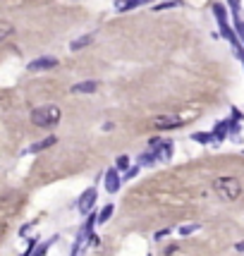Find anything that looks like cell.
Here are the masks:
<instances>
[{"label": "cell", "instance_id": "6da1fadb", "mask_svg": "<svg viewBox=\"0 0 244 256\" xmlns=\"http://www.w3.org/2000/svg\"><path fill=\"white\" fill-rule=\"evenodd\" d=\"M213 192L225 201H237L242 197V184L237 177H216L213 180Z\"/></svg>", "mask_w": 244, "mask_h": 256}, {"label": "cell", "instance_id": "7a4b0ae2", "mask_svg": "<svg viewBox=\"0 0 244 256\" xmlns=\"http://www.w3.org/2000/svg\"><path fill=\"white\" fill-rule=\"evenodd\" d=\"M60 117H62V110L57 108V106H41V108L31 110V122L43 129L55 127L57 122H60Z\"/></svg>", "mask_w": 244, "mask_h": 256}, {"label": "cell", "instance_id": "3957f363", "mask_svg": "<svg viewBox=\"0 0 244 256\" xmlns=\"http://www.w3.org/2000/svg\"><path fill=\"white\" fill-rule=\"evenodd\" d=\"M96 197H98L96 187H89V189L79 197V201H77V211H79L81 216H89L91 208H94V203H96Z\"/></svg>", "mask_w": 244, "mask_h": 256}, {"label": "cell", "instance_id": "277c9868", "mask_svg": "<svg viewBox=\"0 0 244 256\" xmlns=\"http://www.w3.org/2000/svg\"><path fill=\"white\" fill-rule=\"evenodd\" d=\"M151 148H153V153H156L158 161H168V158H172V151H175L172 142H161L158 137L151 139Z\"/></svg>", "mask_w": 244, "mask_h": 256}, {"label": "cell", "instance_id": "5b68a950", "mask_svg": "<svg viewBox=\"0 0 244 256\" xmlns=\"http://www.w3.org/2000/svg\"><path fill=\"white\" fill-rule=\"evenodd\" d=\"M153 125L158 129H172V127H182L185 120L177 117V115H158V117H153Z\"/></svg>", "mask_w": 244, "mask_h": 256}, {"label": "cell", "instance_id": "8992f818", "mask_svg": "<svg viewBox=\"0 0 244 256\" xmlns=\"http://www.w3.org/2000/svg\"><path fill=\"white\" fill-rule=\"evenodd\" d=\"M53 67H57V57H51V55L36 57V60L29 62V70L31 72H43V70H53Z\"/></svg>", "mask_w": 244, "mask_h": 256}, {"label": "cell", "instance_id": "52a82bcc", "mask_svg": "<svg viewBox=\"0 0 244 256\" xmlns=\"http://www.w3.org/2000/svg\"><path fill=\"white\" fill-rule=\"evenodd\" d=\"M120 184H122V177H120L117 168L113 165V168L106 172V189H108V194H115V192L120 189Z\"/></svg>", "mask_w": 244, "mask_h": 256}, {"label": "cell", "instance_id": "ba28073f", "mask_svg": "<svg viewBox=\"0 0 244 256\" xmlns=\"http://www.w3.org/2000/svg\"><path fill=\"white\" fill-rule=\"evenodd\" d=\"M98 86H101V84H98L96 79H86V82H79V84H75L70 91H72V93H96V91H98Z\"/></svg>", "mask_w": 244, "mask_h": 256}, {"label": "cell", "instance_id": "9c48e42d", "mask_svg": "<svg viewBox=\"0 0 244 256\" xmlns=\"http://www.w3.org/2000/svg\"><path fill=\"white\" fill-rule=\"evenodd\" d=\"M146 2H153V0H117L115 7H117L120 12H130V10L139 7V5H146Z\"/></svg>", "mask_w": 244, "mask_h": 256}, {"label": "cell", "instance_id": "30bf717a", "mask_svg": "<svg viewBox=\"0 0 244 256\" xmlns=\"http://www.w3.org/2000/svg\"><path fill=\"white\" fill-rule=\"evenodd\" d=\"M55 144H57V137H46L43 142H36V144H31V146H29V151H31V153H38V151H46V148L55 146Z\"/></svg>", "mask_w": 244, "mask_h": 256}, {"label": "cell", "instance_id": "8fae6325", "mask_svg": "<svg viewBox=\"0 0 244 256\" xmlns=\"http://www.w3.org/2000/svg\"><path fill=\"white\" fill-rule=\"evenodd\" d=\"M227 132H230V120H223V122H218V125H216V129H213L211 134H213V139L223 142V139L227 137Z\"/></svg>", "mask_w": 244, "mask_h": 256}, {"label": "cell", "instance_id": "7c38bea8", "mask_svg": "<svg viewBox=\"0 0 244 256\" xmlns=\"http://www.w3.org/2000/svg\"><path fill=\"white\" fill-rule=\"evenodd\" d=\"M91 41H94V34H86V36L75 38V41L70 43V51H81V48H86V46H89Z\"/></svg>", "mask_w": 244, "mask_h": 256}, {"label": "cell", "instance_id": "4fadbf2b", "mask_svg": "<svg viewBox=\"0 0 244 256\" xmlns=\"http://www.w3.org/2000/svg\"><path fill=\"white\" fill-rule=\"evenodd\" d=\"M213 15H216V19H218V27H225L227 24V12H225V7H223L220 2L213 5Z\"/></svg>", "mask_w": 244, "mask_h": 256}, {"label": "cell", "instance_id": "5bb4252c", "mask_svg": "<svg viewBox=\"0 0 244 256\" xmlns=\"http://www.w3.org/2000/svg\"><path fill=\"white\" fill-rule=\"evenodd\" d=\"M12 34H15V27H12L10 22H2V19H0V43L7 36H12Z\"/></svg>", "mask_w": 244, "mask_h": 256}, {"label": "cell", "instance_id": "9a60e30c", "mask_svg": "<svg viewBox=\"0 0 244 256\" xmlns=\"http://www.w3.org/2000/svg\"><path fill=\"white\" fill-rule=\"evenodd\" d=\"M113 211H115V206H113V203L103 206V211L98 213V218H96V223H108V220H110V216H113Z\"/></svg>", "mask_w": 244, "mask_h": 256}, {"label": "cell", "instance_id": "2e32d148", "mask_svg": "<svg viewBox=\"0 0 244 256\" xmlns=\"http://www.w3.org/2000/svg\"><path fill=\"white\" fill-rule=\"evenodd\" d=\"M182 5V0H165V2H161V5H153V10L156 12H161V10H170V7H180Z\"/></svg>", "mask_w": 244, "mask_h": 256}, {"label": "cell", "instance_id": "e0dca14e", "mask_svg": "<svg viewBox=\"0 0 244 256\" xmlns=\"http://www.w3.org/2000/svg\"><path fill=\"white\" fill-rule=\"evenodd\" d=\"M191 139L199 142V144H208V142L213 139V134H211V132H196V134H191Z\"/></svg>", "mask_w": 244, "mask_h": 256}, {"label": "cell", "instance_id": "ac0fdd59", "mask_svg": "<svg viewBox=\"0 0 244 256\" xmlns=\"http://www.w3.org/2000/svg\"><path fill=\"white\" fill-rule=\"evenodd\" d=\"M235 31L240 36V43H244V22L240 19V15H235Z\"/></svg>", "mask_w": 244, "mask_h": 256}, {"label": "cell", "instance_id": "d6986e66", "mask_svg": "<svg viewBox=\"0 0 244 256\" xmlns=\"http://www.w3.org/2000/svg\"><path fill=\"white\" fill-rule=\"evenodd\" d=\"M156 161H158V158H156V153H153V148H151V151H146V153L141 156V161H139V163H141V165H151V163H156Z\"/></svg>", "mask_w": 244, "mask_h": 256}, {"label": "cell", "instance_id": "ffe728a7", "mask_svg": "<svg viewBox=\"0 0 244 256\" xmlns=\"http://www.w3.org/2000/svg\"><path fill=\"white\" fill-rule=\"evenodd\" d=\"M196 230H199V225H196V223H191V225H182V228H180V235H182V237H187V235L196 232Z\"/></svg>", "mask_w": 244, "mask_h": 256}, {"label": "cell", "instance_id": "44dd1931", "mask_svg": "<svg viewBox=\"0 0 244 256\" xmlns=\"http://www.w3.org/2000/svg\"><path fill=\"white\" fill-rule=\"evenodd\" d=\"M115 168H117V170H127V168H130V156H120L117 163H115Z\"/></svg>", "mask_w": 244, "mask_h": 256}, {"label": "cell", "instance_id": "7402d4cb", "mask_svg": "<svg viewBox=\"0 0 244 256\" xmlns=\"http://www.w3.org/2000/svg\"><path fill=\"white\" fill-rule=\"evenodd\" d=\"M136 172H139V165L127 168V172H125V177H122V180H134V177H136Z\"/></svg>", "mask_w": 244, "mask_h": 256}, {"label": "cell", "instance_id": "603a6c76", "mask_svg": "<svg viewBox=\"0 0 244 256\" xmlns=\"http://www.w3.org/2000/svg\"><path fill=\"white\" fill-rule=\"evenodd\" d=\"M227 2H230V10L237 15V12H240V5H242V0H227Z\"/></svg>", "mask_w": 244, "mask_h": 256}, {"label": "cell", "instance_id": "cb8c5ba5", "mask_svg": "<svg viewBox=\"0 0 244 256\" xmlns=\"http://www.w3.org/2000/svg\"><path fill=\"white\" fill-rule=\"evenodd\" d=\"M232 120H235V122H240V120H242V113H240L237 108H232Z\"/></svg>", "mask_w": 244, "mask_h": 256}, {"label": "cell", "instance_id": "d4e9b609", "mask_svg": "<svg viewBox=\"0 0 244 256\" xmlns=\"http://www.w3.org/2000/svg\"><path fill=\"white\" fill-rule=\"evenodd\" d=\"M235 53H237V57H242V62H244V48L242 46H235Z\"/></svg>", "mask_w": 244, "mask_h": 256}, {"label": "cell", "instance_id": "484cf974", "mask_svg": "<svg viewBox=\"0 0 244 256\" xmlns=\"http://www.w3.org/2000/svg\"><path fill=\"white\" fill-rule=\"evenodd\" d=\"M175 252H177V247H175V244H170L168 249H165V254H168V256H172V254H175Z\"/></svg>", "mask_w": 244, "mask_h": 256}, {"label": "cell", "instance_id": "4316f807", "mask_svg": "<svg viewBox=\"0 0 244 256\" xmlns=\"http://www.w3.org/2000/svg\"><path fill=\"white\" fill-rule=\"evenodd\" d=\"M165 235H170V230H161V232L156 235V239H163V237H165Z\"/></svg>", "mask_w": 244, "mask_h": 256}, {"label": "cell", "instance_id": "83f0119b", "mask_svg": "<svg viewBox=\"0 0 244 256\" xmlns=\"http://www.w3.org/2000/svg\"><path fill=\"white\" fill-rule=\"evenodd\" d=\"M235 249H237V252H242V254H244V242H237V244H235Z\"/></svg>", "mask_w": 244, "mask_h": 256}, {"label": "cell", "instance_id": "f1b7e54d", "mask_svg": "<svg viewBox=\"0 0 244 256\" xmlns=\"http://www.w3.org/2000/svg\"><path fill=\"white\" fill-rule=\"evenodd\" d=\"M149 256H151V254H149Z\"/></svg>", "mask_w": 244, "mask_h": 256}]
</instances>
